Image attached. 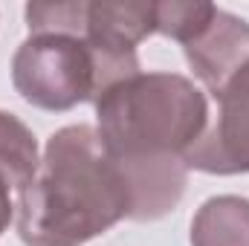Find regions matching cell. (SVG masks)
<instances>
[{"label": "cell", "instance_id": "cell-1", "mask_svg": "<svg viewBox=\"0 0 249 246\" xmlns=\"http://www.w3.org/2000/svg\"><path fill=\"white\" fill-rule=\"evenodd\" d=\"M15 209L18 238L26 246H84L130 220V185L96 127L67 124L47 139Z\"/></svg>", "mask_w": 249, "mask_h": 246}, {"label": "cell", "instance_id": "cell-8", "mask_svg": "<svg viewBox=\"0 0 249 246\" xmlns=\"http://www.w3.org/2000/svg\"><path fill=\"white\" fill-rule=\"evenodd\" d=\"M191 246H249V200L209 197L191 220Z\"/></svg>", "mask_w": 249, "mask_h": 246}, {"label": "cell", "instance_id": "cell-7", "mask_svg": "<svg viewBox=\"0 0 249 246\" xmlns=\"http://www.w3.org/2000/svg\"><path fill=\"white\" fill-rule=\"evenodd\" d=\"M116 159L122 162L130 185V220H160L180 203L188 180L183 157Z\"/></svg>", "mask_w": 249, "mask_h": 246}, {"label": "cell", "instance_id": "cell-10", "mask_svg": "<svg viewBox=\"0 0 249 246\" xmlns=\"http://www.w3.org/2000/svg\"><path fill=\"white\" fill-rule=\"evenodd\" d=\"M214 3H191V0H162L154 3V23L157 32L177 41L188 44L214 15Z\"/></svg>", "mask_w": 249, "mask_h": 246}, {"label": "cell", "instance_id": "cell-3", "mask_svg": "<svg viewBox=\"0 0 249 246\" xmlns=\"http://www.w3.org/2000/svg\"><path fill=\"white\" fill-rule=\"evenodd\" d=\"M12 84L26 105L50 113L96 102L102 93L93 47L72 35H29L12 55Z\"/></svg>", "mask_w": 249, "mask_h": 246}, {"label": "cell", "instance_id": "cell-12", "mask_svg": "<svg viewBox=\"0 0 249 246\" xmlns=\"http://www.w3.org/2000/svg\"><path fill=\"white\" fill-rule=\"evenodd\" d=\"M12 217H15V203H12V188L0 180V235L9 229V223H12Z\"/></svg>", "mask_w": 249, "mask_h": 246}, {"label": "cell", "instance_id": "cell-9", "mask_svg": "<svg viewBox=\"0 0 249 246\" xmlns=\"http://www.w3.org/2000/svg\"><path fill=\"white\" fill-rule=\"evenodd\" d=\"M41 165L38 139L15 113L0 110V180L12 191H23Z\"/></svg>", "mask_w": 249, "mask_h": 246}, {"label": "cell", "instance_id": "cell-4", "mask_svg": "<svg viewBox=\"0 0 249 246\" xmlns=\"http://www.w3.org/2000/svg\"><path fill=\"white\" fill-rule=\"evenodd\" d=\"M217 119L183 157L186 168L232 177L249 174V64L214 96Z\"/></svg>", "mask_w": 249, "mask_h": 246}, {"label": "cell", "instance_id": "cell-5", "mask_svg": "<svg viewBox=\"0 0 249 246\" xmlns=\"http://www.w3.org/2000/svg\"><path fill=\"white\" fill-rule=\"evenodd\" d=\"M183 53L191 72L212 96H217L249 64V23L217 6L212 20L183 44Z\"/></svg>", "mask_w": 249, "mask_h": 246}, {"label": "cell", "instance_id": "cell-2", "mask_svg": "<svg viewBox=\"0 0 249 246\" xmlns=\"http://www.w3.org/2000/svg\"><path fill=\"white\" fill-rule=\"evenodd\" d=\"M93 105L105 148L122 159L186 157L209 127L206 96L177 72H136Z\"/></svg>", "mask_w": 249, "mask_h": 246}, {"label": "cell", "instance_id": "cell-6", "mask_svg": "<svg viewBox=\"0 0 249 246\" xmlns=\"http://www.w3.org/2000/svg\"><path fill=\"white\" fill-rule=\"evenodd\" d=\"M157 32L154 0H93L87 3L84 41L107 61L139 64L136 47Z\"/></svg>", "mask_w": 249, "mask_h": 246}, {"label": "cell", "instance_id": "cell-11", "mask_svg": "<svg viewBox=\"0 0 249 246\" xmlns=\"http://www.w3.org/2000/svg\"><path fill=\"white\" fill-rule=\"evenodd\" d=\"M26 26L32 35H72L84 38L87 3H26Z\"/></svg>", "mask_w": 249, "mask_h": 246}]
</instances>
